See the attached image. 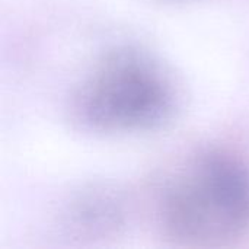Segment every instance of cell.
I'll return each mask as SVG.
<instances>
[{
    "label": "cell",
    "instance_id": "obj_1",
    "mask_svg": "<svg viewBox=\"0 0 249 249\" xmlns=\"http://www.w3.org/2000/svg\"><path fill=\"white\" fill-rule=\"evenodd\" d=\"M147 209L159 232L187 247H217L249 232V163L235 150L198 144L158 168Z\"/></svg>",
    "mask_w": 249,
    "mask_h": 249
},
{
    "label": "cell",
    "instance_id": "obj_2",
    "mask_svg": "<svg viewBox=\"0 0 249 249\" xmlns=\"http://www.w3.org/2000/svg\"><path fill=\"white\" fill-rule=\"evenodd\" d=\"M179 107L172 70L147 48L120 44L102 53L76 85L67 117L82 133L124 136L165 127Z\"/></svg>",
    "mask_w": 249,
    "mask_h": 249
},
{
    "label": "cell",
    "instance_id": "obj_3",
    "mask_svg": "<svg viewBox=\"0 0 249 249\" xmlns=\"http://www.w3.org/2000/svg\"><path fill=\"white\" fill-rule=\"evenodd\" d=\"M127 219V200L115 188L93 185L76 194L70 204V222L93 233L118 231Z\"/></svg>",
    "mask_w": 249,
    "mask_h": 249
}]
</instances>
